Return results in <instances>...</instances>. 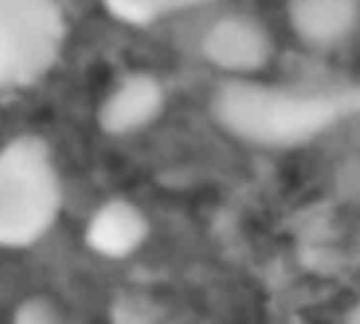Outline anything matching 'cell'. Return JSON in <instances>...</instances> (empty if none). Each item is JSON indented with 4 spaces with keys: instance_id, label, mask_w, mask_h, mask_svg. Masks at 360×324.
<instances>
[{
    "instance_id": "obj_8",
    "label": "cell",
    "mask_w": 360,
    "mask_h": 324,
    "mask_svg": "<svg viewBox=\"0 0 360 324\" xmlns=\"http://www.w3.org/2000/svg\"><path fill=\"white\" fill-rule=\"evenodd\" d=\"M209 2L215 0H103L110 15L129 25H150L173 13Z\"/></svg>"
},
{
    "instance_id": "obj_2",
    "label": "cell",
    "mask_w": 360,
    "mask_h": 324,
    "mask_svg": "<svg viewBox=\"0 0 360 324\" xmlns=\"http://www.w3.org/2000/svg\"><path fill=\"white\" fill-rule=\"evenodd\" d=\"M63 188L49 143L19 135L0 148V247L36 245L57 221Z\"/></svg>"
},
{
    "instance_id": "obj_6",
    "label": "cell",
    "mask_w": 360,
    "mask_h": 324,
    "mask_svg": "<svg viewBox=\"0 0 360 324\" xmlns=\"http://www.w3.org/2000/svg\"><path fill=\"white\" fill-rule=\"evenodd\" d=\"M150 223L139 207L114 198L105 202L86 226V245L101 257L122 259L135 253L148 238Z\"/></svg>"
},
{
    "instance_id": "obj_7",
    "label": "cell",
    "mask_w": 360,
    "mask_h": 324,
    "mask_svg": "<svg viewBox=\"0 0 360 324\" xmlns=\"http://www.w3.org/2000/svg\"><path fill=\"white\" fill-rule=\"evenodd\" d=\"M360 0H291L289 23L310 46L329 48L344 42L359 25Z\"/></svg>"
},
{
    "instance_id": "obj_1",
    "label": "cell",
    "mask_w": 360,
    "mask_h": 324,
    "mask_svg": "<svg viewBox=\"0 0 360 324\" xmlns=\"http://www.w3.org/2000/svg\"><path fill=\"white\" fill-rule=\"evenodd\" d=\"M360 112V89L306 91L234 80L213 97L217 122L262 148H295Z\"/></svg>"
},
{
    "instance_id": "obj_4",
    "label": "cell",
    "mask_w": 360,
    "mask_h": 324,
    "mask_svg": "<svg viewBox=\"0 0 360 324\" xmlns=\"http://www.w3.org/2000/svg\"><path fill=\"white\" fill-rule=\"evenodd\" d=\"M202 53L217 70L234 76H251L270 63L274 55V40L255 19L230 15L207 30L202 38Z\"/></svg>"
},
{
    "instance_id": "obj_9",
    "label": "cell",
    "mask_w": 360,
    "mask_h": 324,
    "mask_svg": "<svg viewBox=\"0 0 360 324\" xmlns=\"http://www.w3.org/2000/svg\"><path fill=\"white\" fill-rule=\"evenodd\" d=\"M13 320L19 324H49L59 320L57 308L44 297H30L19 304L13 314Z\"/></svg>"
},
{
    "instance_id": "obj_5",
    "label": "cell",
    "mask_w": 360,
    "mask_h": 324,
    "mask_svg": "<svg viewBox=\"0 0 360 324\" xmlns=\"http://www.w3.org/2000/svg\"><path fill=\"white\" fill-rule=\"evenodd\" d=\"M162 105V84L150 74H133L105 97L97 120L108 135H129L148 127Z\"/></svg>"
},
{
    "instance_id": "obj_10",
    "label": "cell",
    "mask_w": 360,
    "mask_h": 324,
    "mask_svg": "<svg viewBox=\"0 0 360 324\" xmlns=\"http://www.w3.org/2000/svg\"><path fill=\"white\" fill-rule=\"evenodd\" d=\"M354 320H356V323H360V306H359V310L354 312Z\"/></svg>"
},
{
    "instance_id": "obj_3",
    "label": "cell",
    "mask_w": 360,
    "mask_h": 324,
    "mask_svg": "<svg viewBox=\"0 0 360 324\" xmlns=\"http://www.w3.org/2000/svg\"><path fill=\"white\" fill-rule=\"evenodd\" d=\"M63 42L65 17L57 0H0V93L38 82Z\"/></svg>"
}]
</instances>
